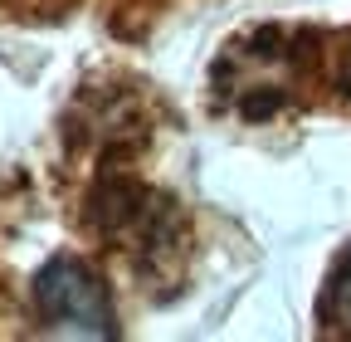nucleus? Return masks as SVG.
<instances>
[{"instance_id":"1","label":"nucleus","mask_w":351,"mask_h":342,"mask_svg":"<svg viewBox=\"0 0 351 342\" xmlns=\"http://www.w3.org/2000/svg\"><path fill=\"white\" fill-rule=\"evenodd\" d=\"M34 304L39 318L54 332H73V337H112V308L108 293L93 279V269L78 260H49L34 279Z\"/></svg>"},{"instance_id":"2","label":"nucleus","mask_w":351,"mask_h":342,"mask_svg":"<svg viewBox=\"0 0 351 342\" xmlns=\"http://www.w3.org/2000/svg\"><path fill=\"white\" fill-rule=\"evenodd\" d=\"M322 323L332 332H351V254L341 260V269L332 274V288L322 298Z\"/></svg>"},{"instance_id":"3","label":"nucleus","mask_w":351,"mask_h":342,"mask_svg":"<svg viewBox=\"0 0 351 342\" xmlns=\"http://www.w3.org/2000/svg\"><path fill=\"white\" fill-rule=\"evenodd\" d=\"M341 83H346V93H351V54H346V69H341Z\"/></svg>"}]
</instances>
